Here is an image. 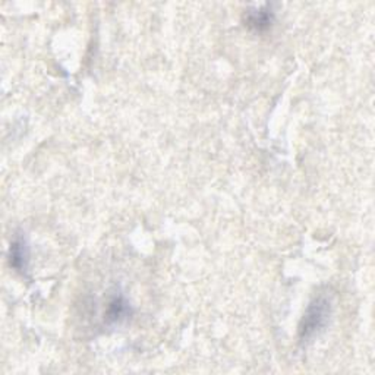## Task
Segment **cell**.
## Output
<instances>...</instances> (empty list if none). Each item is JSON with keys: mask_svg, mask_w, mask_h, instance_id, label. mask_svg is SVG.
<instances>
[{"mask_svg": "<svg viewBox=\"0 0 375 375\" xmlns=\"http://www.w3.org/2000/svg\"><path fill=\"white\" fill-rule=\"evenodd\" d=\"M131 312L128 302L125 301L123 296H116L110 301L107 311H106V319L109 323H120L122 319L127 318V315Z\"/></svg>", "mask_w": 375, "mask_h": 375, "instance_id": "obj_4", "label": "cell"}, {"mask_svg": "<svg viewBox=\"0 0 375 375\" xmlns=\"http://www.w3.org/2000/svg\"><path fill=\"white\" fill-rule=\"evenodd\" d=\"M331 315V302L327 296L321 295L315 298L310 305L307 311H305L299 330H298V336L302 343L308 342L314 339L319 331L324 330V327L328 324V319Z\"/></svg>", "mask_w": 375, "mask_h": 375, "instance_id": "obj_1", "label": "cell"}, {"mask_svg": "<svg viewBox=\"0 0 375 375\" xmlns=\"http://www.w3.org/2000/svg\"><path fill=\"white\" fill-rule=\"evenodd\" d=\"M244 21L248 29L254 31H266L274 22V13L269 6L249 9L248 12H245Z\"/></svg>", "mask_w": 375, "mask_h": 375, "instance_id": "obj_3", "label": "cell"}, {"mask_svg": "<svg viewBox=\"0 0 375 375\" xmlns=\"http://www.w3.org/2000/svg\"><path fill=\"white\" fill-rule=\"evenodd\" d=\"M9 262H10V267L21 274H25L26 270H29L30 249L22 236H15V239L10 242Z\"/></svg>", "mask_w": 375, "mask_h": 375, "instance_id": "obj_2", "label": "cell"}]
</instances>
